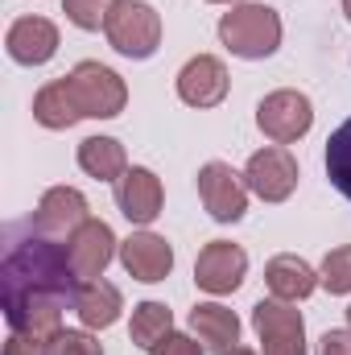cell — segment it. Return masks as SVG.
Masks as SVG:
<instances>
[{"label": "cell", "instance_id": "1", "mask_svg": "<svg viewBox=\"0 0 351 355\" xmlns=\"http://www.w3.org/2000/svg\"><path fill=\"white\" fill-rule=\"evenodd\" d=\"M79 277L71 268L67 244L29 232L25 240H12L0 265V297L4 318L21 335L54 339L62 331V306L75 302Z\"/></svg>", "mask_w": 351, "mask_h": 355}, {"label": "cell", "instance_id": "2", "mask_svg": "<svg viewBox=\"0 0 351 355\" xmlns=\"http://www.w3.org/2000/svg\"><path fill=\"white\" fill-rule=\"evenodd\" d=\"M219 42L236 58H268L281 46V17L268 4H232V12L219 17Z\"/></svg>", "mask_w": 351, "mask_h": 355}, {"label": "cell", "instance_id": "3", "mask_svg": "<svg viewBox=\"0 0 351 355\" xmlns=\"http://www.w3.org/2000/svg\"><path fill=\"white\" fill-rule=\"evenodd\" d=\"M108 46L124 58H153L162 46V12L145 0H116L108 12Z\"/></svg>", "mask_w": 351, "mask_h": 355}, {"label": "cell", "instance_id": "4", "mask_svg": "<svg viewBox=\"0 0 351 355\" xmlns=\"http://www.w3.org/2000/svg\"><path fill=\"white\" fill-rule=\"evenodd\" d=\"M67 83H71V95H75L83 120H112V116H120L124 103H128V87H124V79H120L112 67L91 62V58L87 62H79V67L67 75Z\"/></svg>", "mask_w": 351, "mask_h": 355}, {"label": "cell", "instance_id": "5", "mask_svg": "<svg viewBox=\"0 0 351 355\" xmlns=\"http://www.w3.org/2000/svg\"><path fill=\"white\" fill-rule=\"evenodd\" d=\"M257 128H261L273 145L302 141L314 128V103H310V95L289 91V87L268 91L261 103H257Z\"/></svg>", "mask_w": 351, "mask_h": 355}, {"label": "cell", "instance_id": "6", "mask_svg": "<svg viewBox=\"0 0 351 355\" xmlns=\"http://www.w3.org/2000/svg\"><path fill=\"white\" fill-rule=\"evenodd\" d=\"M252 331L261 339L264 355H306V322L293 302H257L252 306Z\"/></svg>", "mask_w": 351, "mask_h": 355}, {"label": "cell", "instance_id": "7", "mask_svg": "<svg viewBox=\"0 0 351 355\" xmlns=\"http://www.w3.org/2000/svg\"><path fill=\"white\" fill-rule=\"evenodd\" d=\"M198 198L215 223H240L248 211V182L228 162H207L198 170Z\"/></svg>", "mask_w": 351, "mask_h": 355}, {"label": "cell", "instance_id": "8", "mask_svg": "<svg viewBox=\"0 0 351 355\" xmlns=\"http://www.w3.org/2000/svg\"><path fill=\"white\" fill-rule=\"evenodd\" d=\"M248 277V252L232 240H211L194 261V285L211 297H228Z\"/></svg>", "mask_w": 351, "mask_h": 355}, {"label": "cell", "instance_id": "9", "mask_svg": "<svg viewBox=\"0 0 351 355\" xmlns=\"http://www.w3.org/2000/svg\"><path fill=\"white\" fill-rule=\"evenodd\" d=\"M298 162H293V153L289 149H281V145H273V149H257L252 157H248V166H244V182H248V190L264 198V202H285L293 190H298Z\"/></svg>", "mask_w": 351, "mask_h": 355}, {"label": "cell", "instance_id": "10", "mask_svg": "<svg viewBox=\"0 0 351 355\" xmlns=\"http://www.w3.org/2000/svg\"><path fill=\"white\" fill-rule=\"evenodd\" d=\"M87 219L91 215H87L83 190H75V186H50V190L42 194V202H37L29 227L42 232V236H50V240H71Z\"/></svg>", "mask_w": 351, "mask_h": 355}, {"label": "cell", "instance_id": "11", "mask_svg": "<svg viewBox=\"0 0 351 355\" xmlns=\"http://www.w3.org/2000/svg\"><path fill=\"white\" fill-rule=\"evenodd\" d=\"M116 252H120V240H116V232H112L103 219H87V223L67 240V257H71V268H75L79 281L103 277V268L112 265Z\"/></svg>", "mask_w": 351, "mask_h": 355}, {"label": "cell", "instance_id": "12", "mask_svg": "<svg viewBox=\"0 0 351 355\" xmlns=\"http://www.w3.org/2000/svg\"><path fill=\"white\" fill-rule=\"evenodd\" d=\"M228 67L215 54H194L182 71H178V99L190 107H219L228 99Z\"/></svg>", "mask_w": 351, "mask_h": 355}, {"label": "cell", "instance_id": "13", "mask_svg": "<svg viewBox=\"0 0 351 355\" xmlns=\"http://www.w3.org/2000/svg\"><path fill=\"white\" fill-rule=\"evenodd\" d=\"M116 207H120V215H124L128 223L149 227V223L162 215V207H166L162 178L153 174V170H145V166H132L128 174L116 182Z\"/></svg>", "mask_w": 351, "mask_h": 355}, {"label": "cell", "instance_id": "14", "mask_svg": "<svg viewBox=\"0 0 351 355\" xmlns=\"http://www.w3.org/2000/svg\"><path fill=\"white\" fill-rule=\"evenodd\" d=\"M4 50L21 67H42L58 54V25L50 17H17L4 33Z\"/></svg>", "mask_w": 351, "mask_h": 355}, {"label": "cell", "instance_id": "15", "mask_svg": "<svg viewBox=\"0 0 351 355\" xmlns=\"http://www.w3.org/2000/svg\"><path fill=\"white\" fill-rule=\"evenodd\" d=\"M120 265L132 281H145V285H157L170 277L174 268V248L166 236H153V232H132L124 244H120Z\"/></svg>", "mask_w": 351, "mask_h": 355}, {"label": "cell", "instance_id": "16", "mask_svg": "<svg viewBox=\"0 0 351 355\" xmlns=\"http://www.w3.org/2000/svg\"><path fill=\"white\" fill-rule=\"evenodd\" d=\"M190 331L211 355H232L240 347V318L219 302H198L190 310Z\"/></svg>", "mask_w": 351, "mask_h": 355}, {"label": "cell", "instance_id": "17", "mask_svg": "<svg viewBox=\"0 0 351 355\" xmlns=\"http://www.w3.org/2000/svg\"><path fill=\"white\" fill-rule=\"evenodd\" d=\"M264 285H268V293H273L277 302H302V297H310L323 281H318V268L314 265H306L302 257L281 252V257H273V261L264 265Z\"/></svg>", "mask_w": 351, "mask_h": 355}, {"label": "cell", "instance_id": "18", "mask_svg": "<svg viewBox=\"0 0 351 355\" xmlns=\"http://www.w3.org/2000/svg\"><path fill=\"white\" fill-rule=\"evenodd\" d=\"M71 306H75V314H79V322H83L87 331H108V327L120 318L124 297H120V289H116L112 281L95 277V281H79Z\"/></svg>", "mask_w": 351, "mask_h": 355}, {"label": "cell", "instance_id": "19", "mask_svg": "<svg viewBox=\"0 0 351 355\" xmlns=\"http://www.w3.org/2000/svg\"><path fill=\"white\" fill-rule=\"evenodd\" d=\"M33 120H37L42 128H50V132L75 128V124L83 120V112H79V103H75L67 79H54V83H46V87L33 95Z\"/></svg>", "mask_w": 351, "mask_h": 355}, {"label": "cell", "instance_id": "20", "mask_svg": "<svg viewBox=\"0 0 351 355\" xmlns=\"http://www.w3.org/2000/svg\"><path fill=\"white\" fill-rule=\"evenodd\" d=\"M79 170L99 182H120L128 174V153L116 137H87L79 145Z\"/></svg>", "mask_w": 351, "mask_h": 355}, {"label": "cell", "instance_id": "21", "mask_svg": "<svg viewBox=\"0 0 351 355\" xmlns=\"http://www.w3.org/2000/svg\"><path fill=\"white\" fill-rule=\"evenodd\" d=\"M174 331V314H170V306L166 302H141V306H132V327H128V339L137 343V347H153V343H162L166 335Z\"/></svg>", "mask_w": 351, "mask_h": 355}, {"label": "cell", "instance_id": "22", "mask_svg": "<svg viewBox=\"0 0 351 355\" xmlns=\"http://www.w3.org/2000/svg\"><path fill=\"white\" fill-rule=\"evenodd\" d=\"M327 178H331V186L351 202V116L331 132V141H327Z\"/></svg>", "mask_w": 351, "mask_h": 355}, {"label": "cell", "instance_id": "23", "mask_svg": "<svg viewBox=\"0 0 351 355\" xmlns=\"http://www.w3.org/2000/svg\"><path fill=\"white\" fill-rule=\"evenodd\" d=\"M318 281H323V289L335 293V297L351 293V244H339V248H331V252L323 257Z\"/></svg>", "mask_w": 351, "mask_h": 355}, {"label": "cell", "instance_id": "24", "mask_svg": "<svg viewBox=\"0 0 351 355\" xmlns=\"http://www.w3.org/2000/svg\"><path fill=\"white\" fill-rule=\"evenodd\" d=\"M116 0H62V12L75 29H103L108 25V12H112Z\"/></svg>", "mask_w": 351, "mask_h": 355}, {"label": "cell", "instance_id": "25", "mask_svg": "<svg viewBox=\"0 0 351 355\" xmlns=\"http://www.w3.org/2000/svg\"><path fill=\"white\" fill-rule=\"evenodd\" d=\"M50 355H103V343H99L91 331H71V327H62V331L50 339Z\"/></svg>", "mask_w": 351, "mask_h": 355}, {"label": "cell", "instance_id": "26", "mask_svg": "<svg viewBox=\"0 0 351 355\" xmlns=\"http://www.w3.org/2000/svg\"><path fill=\"white\" fill-rule=\"evenodd\" d=\"M149 355H207V347L194 339V335H182V331H170L162 343H153Z\"/></svg>", "mask_w": 351, "mask_h": 355}, {"label": "cell", "instance_id": "27", "mask_svg": "<svg viewBox=\"0 0 351 355\" xmlns=\"http://www.w3.org/2000/svg\"><path fill=\"white\" fill-rule=\"evenodd\" d=\"M0 355H50V339H37V335H21L12 331L4 339V352Z\"/></svg>", "mask_w": 351, "mask_h": 355}, {"label": "cell", "instance_id": "28", "mask_svg": "<svg viewBox=\"0 0 351 355\" xmlns=\"http://www.w3.org/2000/svg\"><path fill=\"white\" fill-rule=\"evenodd\" d=\"M318 355H351V331H327L318 339Z\"/></svg>", "mask_w": 351, "mask_h": 355}, {"label": "cell", "instance_id": "29", "mask_svg": "<svg viewBox=\"0 0 351 355\" xmlns=\"http://www.w3.org/2000/svg\"><path fill=\"white\" fill-rule=\"evenodd\" d=\"M339 4H343V17L351 21V0H339Z\"/></svg>", "mask_w": 351, "mask_h": 355}, {"label": "cell", "instance_id": "30", "mask_svg": "<svg viewBox=\"0 0 351 355\" xmlns=\"http://www.w3.org/2000/svg\"><path fill=\"white\" fill-rule=\"evenodd\" d=\"M232 355H257V352H252V347H236Z\"/></svg>", "mask_w": 351, "mask_h": 355}, {"label": "cell", "instance_id": "31", "mask_svg": "<svg viewBox=\"0 0 351 355\" xmlns=\"http://www.w3.org/2000/svg\"><path fill=\"white\" fill-rule=\"evenodd\" d=\"M207 4H236V0H207Z\"/></svg>", "mask_w": 351, "mask_h": 355}, {"label": "cell", "instance_id": "32", "mask_svg": "<svg viewBox=\"0 0 351 355\" xmlns=\"http://www.w3.org/2000/svg\"><path fill=\"white\" fill-rule=\"evenodd\" d=\"M348 331H351V306H348Z\"/></svg>", "mask_w": 351, "mask_h": 355}]
</instances>
